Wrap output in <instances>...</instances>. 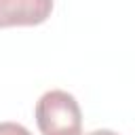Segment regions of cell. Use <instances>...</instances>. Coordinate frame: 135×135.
<instances>
[{"instance_id": "1", "label": "cell", "mask_w": 135, "mask_h": 135, "mask_svg": "<svg viewBox=\"0 0 135 135\" xmlns=\"http://www.w3.org/2000/svg\"><path fill=\"white\" fill-rule=\"evenodd\" d=\"M36 124L42 135H82V112L68 91H46L36 101Z\"/></svg>"}, {"instance_id": "4", "label": "cell", "mask_w": 135, "mask_h": 135, "mask_svg": "<svg viewBox=\"0 0 135 135\" xmlns=\"http://www.w3.org/2000/svg\"><path fill=\"white\" fill-rule=\"evenodd\" d=\"M84 135H118L110 129H97V131H91V133H84Z\"/></svg>"}, {"instance_id": "3", "label": "cell", "mask_w": 135, "mask_h": 135, "mask_svg": "<svg viewBox=\"0 0 135 135\" xmlns=\"http://www.w3.org/2000/svg\"><path fill=\"white\" fill-rule=\"evenodd\" d=\"M0 135H32V133L23 124L6 120V122H0Z\"/></svg>"}, {"instance_id": "2", "label": "cell", "mask_w": 135, "mask_h": 135, "mask_svg": "<svg viewBox=\"0 0 135 135\" xmlns=\"http://www.w3.org/2000/svg\"><path fill=\"white\" fill-rule=\"evenodd\" d=\"M53 0H0V27L38 25L51 17Z\"/></svg>"}]
</instances>
